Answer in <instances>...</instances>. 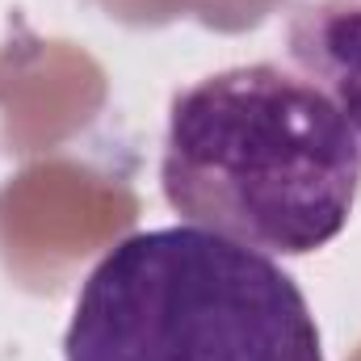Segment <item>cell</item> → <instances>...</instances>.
<instances>
[{
    "instance_id": "obj_2",
    "label": "cell",
    "mask_w": 361,
    "mask_h": 361,
    "mask_svg": "<svg viewBox=\"0 0 361 361\" xmlns=\"http://www.w3.org/2000/svg\"><path fill=\"white\" fill-rule=\"evenodd\" d=\"M63 361H324V341L265 252L206 227H152L85 277Z\"/></svg>"
},
{
    "instance_id": "obj_3",
    "label": "cell",
    "mask_w": 361,
    "mask_h": 361,
    "mask_svg": "<svg viewBox=\"0 0 361 361\" xmlns=\"http://www.w3.org/2000/svg\"><path fill=\"white\" fill-rule=\"evenodd\" d=\"M286 51L298 76L341 109L361 143V0H315L294 8Z\"/></svg>"
},
{
    "instance_id": "obj_1",
    "label": "cell",
    "mask_w": 361,
    "mask_h": 361,
    "mask_svg": "<svg viewBox=\"0 0 361 361\" xmlns=\"http://www.w3.org/2000/svg\"><path fill=\"white\" fill-rule=\"evenodd\" d=\"M160 185L193 227L273 257H311L349 227L361 143L307 76L244 63L173 97Z\"/></svg>"
}]
</instances>
